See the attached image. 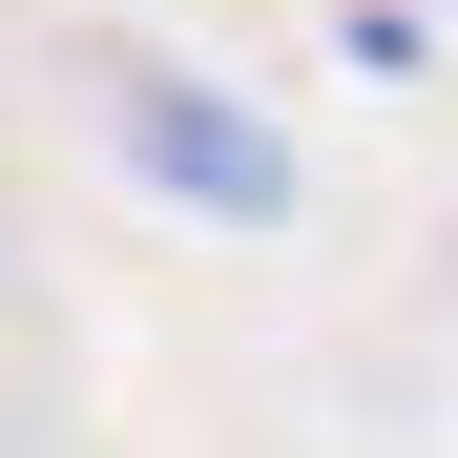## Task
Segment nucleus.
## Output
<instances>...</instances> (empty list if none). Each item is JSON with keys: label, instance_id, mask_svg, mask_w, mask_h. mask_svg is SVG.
Masks as SVG:
<instances>
[{"label": "nucleus", "instance_id": "nucleus-1", "mask_svg": "<svg viewBox=\"0 0 458 458\" xmlns=\"http://www.w3.org/2000/svg\"><path fill=\"white\" fill-rule=\"evenodd\" d=\"M105 125H125V167H146V188H188L208 229H271V208H292V146L229 105V84H188V63H125Z\"/></svg>", "mask_w": 458, "mask_h": 458}]
</instances>
